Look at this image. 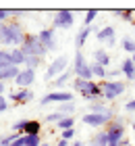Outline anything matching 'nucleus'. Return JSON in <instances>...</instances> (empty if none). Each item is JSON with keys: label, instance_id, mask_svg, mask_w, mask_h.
I'll list each match as a JSON object with an SVG mask.
<instances>
[{"label": "nucleus", "instance_id": "nucleus-1", "mask_svg": "<svg viewBox=\"0 0 135 146\" xmlns=\"http://www.w3.org/2000/svg\"><path fill=\"white\" fill-rule=\"evenodd\" d=\"M25 38V31L21 29V25L17 21H9V23H0V44L2 46H21Z\"/></svg>", "mask_w": 135, "mask_h": 146}, {"label": "nucleus", "instance_id": "nucleus-2", "mask_svg": "<svg viewBox=\"0 0 135 146\" xmlns=\"http://www.w3.org/2000/svg\"><path fill=\"white\" fill-rule=\"evenodd\" d=\"M100 88H102V100L104 102H114L119 96L125 94L127 82H119V79H104V82H100Z\"/></svg>", "mask_w": 135, "mask_h": 146}, {"label": "nucleus", "instance_id": "nucleus-3", "mask_svg": "<svg viewBox=\"0 0 135 146\" xmlns=\"http://www.w3.org/2000/svg\"><path fill=\"white\" fill-rule=\"evenodd\" d=\"M125 125H127V119L125 117H114L110 123L106 125V136H108V144L110 146H119L121 140L125 138Z\"/></svg>", "mask_w": 135, "mask_h": 146}, {"label": "nucleus", "instance_id": "nucleus-4", "mask_svg": "<svg viewBox=\"0 0 135 146\" xmlns=\"http://www.w3.org/2000/svg\"><path fill=\"white\" fill-rule=\"evenodd\" d=\"M114 117H117L114 115V109L106 111V113H85L83 115V123L90 125V127H96V129H104Z\"/></svg>", "mask_w": 135, "mask_h": 146}, {"label": "nucleus", "instance_id": "nucleus-5", "mask_svg": "<svg viewBox=\"0 0 135 146\" xmlns=\"http://www.w3.org/2000/svg\"><path fill=\"white\" fill-rule=\"evenodd\" d=\"M71 69H73V73H75V77H81V79H85V82H94V75H92L90 63L85 61V56H83V52H81V50L75 52Z\"/></svg>", "mask_w": 135, "mask_h": 146}, {"label": "nucleus", "instance_id": "nucleus-6", "mask_svg": "<svg viewBox=\"0 0 135 146\" xmlns=\"http://www.w3.org/2000/svg\"><path fill=\"white\" fill-rule=\"evenodd\" d=\"M13 131L21 136H38L42 131V121L38 119H19V121L13 123Z\"/></svg>", "mask_w": 135, "mask_h": 146}, {"label": "nucleus", "instance_id": "nucleus-7", "mask_svg": "<svg viewBox=\"0 0 135 146\" xmlns=\"http://www.w3.org/2000/svg\"><path fill=\"white\" fill-rule=\"evenodd\" d=\"M73 92H67V90H52L48 94H44L40 98V104L42 107H48V104H65V102H73Z\"/></svg>", "mask_w": 135, "mask_h": 146}, {"label": "nucleus", "instance_id": "nucleus-8", "mask_svg": "<svg viewBox=\"0 0 135 146\" xmlns=\"http://www.w3.org/2000/svg\"><path fill=\"white\" fill-rule=\"evenodd\" d=\"M69 56H65V54H60V56H56L54 61L48 65V69H46V79H48V84L52 82V79H56L58 75H63V73L69 69Z\"/></svg>", "mask_w": 135, "mask_h": 146}, {"label": "nucleus", "instance_id": "nucleus-9", "mask_svg": "<svg viewBox=\"0 0 135 146\" xmlns=\"http://www.w3.org/2000/svg\"><path fill=\"white\" fill-rule=\"evenodd\" d=\"M73 23H75L73 11H56L52 15V29H69Z\"/></svg>", "mask_w": 135, "mask_h": 146}, {"label": "nucleus", "instance_id": "nucleus-10", "mask_svg": "<svg viewBox=\"0 0 135 146\" xmlns=\"http://www.w3.org/2000/svg\"><path fill=\"white\" fill-rule=\"evenodd\" d=\"M81 94V98L90 104V102H96V100H102V88H100V82H85V86H83V90L79 92Z\"/></svg>", "mask_w": 135, "mask_h": 146}, {"label": "nucleus", "instance_id": "nucleus-11", "mask_svg": "<svg viewBox=\"0 0 135 146\" xmlns=\"http://www.w3.org/2000/svg\"><path fill=\"white\" fill-rule=\"evenodd\" d=\"M38 40H40V44L44 46L46 50H56V36H54V29L48 27V29H42L38 34Z\"/></svg>", "mask_w": 135, "mask_h": 146}, {"label": "nucleus", "instance_id": "nucleus-12", "mask_svg": "<svg viewBox=\"0 0 135 146\" xmlns=\"http://www.w3.org/2000/svg\"><path fill=\"white\" fill-rule=\"evenodd\" d=\"M36 82V71L33 69H27V67H21V71H19V75L15 79V84L19 86V88H29V86Z\"/></svg>", "mask_w": 135, "mask_h": 146}, {"label": "nucleus", "instance_id": "nucleus-13", "mask_svg": "<svg viewBox=\"0 0 135 146\" xmlns=\"http://www.w3.org/2000/svg\"><path fill=\"white\" fill-rule=\"evenodd\" d=\"M33 92H31V88H19L17 92H13V94L9 96V100L13 102V104H27V102H31L33 100Z\"/></svg>", "mask_w": 135, "mask_h": 146}, {"label": "nucleus", "instance_id": "nucleus-14", "mask_svg": "<svg viewBox=\"0 0 135 146\" xmlns=\"http://www.w3.org/2000/svg\"><path fill=\"white\" fill-rule=\"evenodd\" d=\"M23 50L25 56H36V48H38V34H25L23 44L19 46Z\"/></svg>", "mask_w": 135, "mask_h": 146}, {"label": "nucleus", "instance_id": "nucleus-15", "mask_svg": "<svg viewBox=\"0 0 135 146\" xmlns=\"http://www.w3.org/2000/svg\"><path fill=\"white\" fill-rule=\"evenodd\" d=\"M73 77H75V73H73V69L69 67L63 75H58L56 79H52V82H50V88H52V90H63L69 82H73Z\"/></svg>", "mask_w": 135, "mask_h": 146}, {"label": "nucleus", "instance_id": "nucleus-16", "mask_svg": "<svg viewBox=\"0 0 135 146\" xmlns=\"http://www.w3.org/2000/svg\"><path fill=\"white\" fill-rule=\"evenodd\" d=\"M114 27L112 25H106V27H102V29H98L96 31V38H98V42H102V44H114Z\"/></svg>", "mask_w": 135, "mask_h": 146}, {"label": "nucleus", "instance_id": "nucleus-17", "mask_svg": "<svg viewBox=\"0 0 135 146\" xmlns=\"http://www.w3.org/2000/svg\"><path fill=\"white\" fill-rule=\"evenodd\" d=\"M87 146H110L108 144V136H106V129H100V131H94V134L87 138Z\"/></svg>", "mask_w": 135, "mask_h": 146}, {"label": "nucleus", "instance_id": "nucleus-18", "mask_svg": "<svg viewBox=\"0 0 135 146\" xmlns=\"http://www.w3.org/2000/svg\"><path fill=\"white\" fill-rule=\"evenodd\" d=\"M94 63L102 65L104 69H110L112 58H110V54H108V52H106L104 48H96V50H94Z\"/></svg>", "mask_w": 135, "mask_h": 146}, {"label": "nucleus", "instance_id": "nucleus-19", "mask_svg": "<svg viewBox=\"0 0 135 146\" xmlns=\"http://www.w3.org/2000/svg\"><path fill=\"white\" fill-rule=\"evenodd\" d=\"M92 31H96L94 27H81V31H77V36H75V46H77V50H81L85 46V42L90 40L92 36Z\"/></svg>", "mask_w": 135, "mask_h": 146}, {"label": "nucleus", "instance_id": "nucleus-20", "mask_svg": "<svg viewBox=\"0 0 135 146\" xmlns=\"http://www.w3.org/2000/svg\"><path fill=\"white\" fill-rule=\"evenodd\" d=\"M121 73H123L129 82H135V63L131 58H125V61L121 63Z\"/></svg>", "mask_w": 135, "mask_h": 146}, {"label": "nucleus", "instance_id": "nucleus-21", "mask_svg": "<svg viewBox=\"0 0 135 146\" xmlns=\"http://www.w3.org/2000/svg\"><path fill=\"white\" fill-rule=\"evenodd\" d=\"M19 71H21V67H15V65L2 69V71H0V82H15L17 75H19Z\"/></svg>", "mask_w": 135, "mask_h": 146}, {"label": "nucleus", "instance_id": "nucleus-22", "mask_svg": "<svg viewBox=\"0 0 135 146\" xmlns=\"http://www.w3.org/2000/svg\"><path fill=\"white\" fill-rule=\"evenodd\" d=\"M90 69H92V75H94V79H100V82H104L106 79V75H108V69H104L102 65H98V63H90Z\"/></svg>", "mask_w": 135, "mask_h": 146}, {"label": "nucleus", "instance_id": "nucleus-23", "mask_svg": "<svg viewBox=\"0 0 135 146\" xmlns=\"http://www.w3.org/2000/svg\"><path fill=\"white\" fill-rule=\"evenodd\" d=\"M11 58H13V65L15 67H25V54H23V50L21 48H13L11 50Z\"/></svg>", "mask_w": 135, "mask_h": 146}, {"label": "nucleus", "instance_id": "nucleus-24", "mask_svg": "<svg viewBox=\"0 0 135 146\" xmlns=\"http://www.w3.org/2000/svg\"><path fill=\"white\" fill-rule=\"evenodd\" d=\"M114 17H119L121 21H135V11H131V9H119V11H114L112 13Z\"/></svg>", "mask_w": 135, "mask_h": 146}, {"label": "nucleus", "instance_id": "nucleus-25", "mask_svg": "<svg viewBox=\"0 0 135 146\" xmlns=\"http://www.w3.org/2000/svg\"><path fill=\"white\" fill-rule=\"evenodd\" d=\"M106 111H110V107H106L104 100H96L87 104V113H106Z\"/></svg>", "mask_w": 135, "mask_h": 146}, {"label": "nucleus", "instance_id": "nucleus-26", "mask_svg": "<svg viewBox=\"0 0 135 146\" xmlns=\"http://www.w3.org/2000/svg\"><path fill=\"white\" fill-rule=\"evenodd\" d=\"M58 113H63L65 117H73V113L77 111V107H75V102H65V104H58V109H56Z\"/></svg>", "mask_w": 135, "mask_h": 146}, {"label": "nucleus", "instance_id": "nucleus-27", "mask_svg": "<svg viewBox=\"0 0 135 146\" xmlns=\"http://www.w3.org/2000/svg\"><path fill=\"white\" fill-rule=\"evenodd\" d=\"M121 48H123L125 52H129V54H135V40L125 36L123 40H121Z\"/></svg>", "mask_w": 135, "mask_h": 146}, {"label": "nucleus", "instance_id": "nucleus-28", "mask_svg": "<svg viewBox=\"0 0 135 146\" xmlns=\"http://www.w3.org/2000/svg\"><path fill=\"white\" fill-rule=\"evenodd\" d=\"M13 67V58H11V50H0V71Z\"/></svg>", "mask_w": 135, "mask_h": 146}, {"label": "nucleus", "instance_id": "nucleus-29", "mask_svg": "<svg viewBox=\"0 0 135 146\" xmlns=\"http://www.w3.org/2000/svg\"><path fill=\"white\" fill-rule=\"evenodd\" d=\"M56 127L60 129V131H65V129H73L75 127V117H63L60 121L56 123Z\"/></svg>", "mask_w": 135, "mask_h": 146}, {"label": "nucleus", "instance_id": "nucleus-30", "mask_svg": "<svg viewBox=\"0 0 135 146\" xmlns=\"http://www.w3.org/2000/svg\"><path fill=\"white\" fill-rule=\"evenodd\" d=\"M100 15V13L96 9H90V11H85V15H83V27H92V23L96 21V17Z\"/></svg>", "mask_w": 135, "mask_h": 146}, {"label": "nucleus", "instance_id": "nucleus-31", "mask_svg": "<svg viewBox=\"0 0 135 146\" xmlns=\"http://www.w3.org/2000/svg\"><path fill=\"white\" fill-rule=\"evenodd\" d=\"M42 144V136H23V146H40Z\"/></svg>", "mask_w": 135, "mask_h": 146}, {"label": "nucleus", "instance_id": "nucleus-32", "mask_svg": "<svg viewBox=\"0 0 135 146\" xmlns=\"http://www.w3.org/2000/svg\"><path fill=\"white\" fill-rule=\"evenodd\" d=\"M63 117H65L63 113H58V111H52V113H48V115L44 117V121H46V123H54V125H56V123H58Z\"/></svg>", "mask_w": 135, "mask_h": 146}, {"label": "nucleus", "instance_id": "nucleus-33", "mask_svg": "<svg viewBox=\"0 0 135 146\" xmlns=\"http://www.w3.org/2000/svg\"><path fill=\"white\" fill-rule=\"evenodd\" d=\"M40 63H42V58H38V56H25V67L27 69H33L36 71L40 67Z\"/></svg>", "mask_w": 135, "mask_h": 146}, {"label": "nucleus", "instance_id": "nucleus-34", "mask_svg": "<svg viewBox=\"0 0 135 146\" xmlns=\"http://www.w3.org/2000/svg\"><path fill=\"white\" fill-rule=\"evenodd\" d=\"M60 140L75 142V127H73V129H65V131H60Z\"/></svg>", "mask_w": 135, "mask_h": 146}, {"label": "nucleus", "instance_id": "nucleus-35", "mask_svg": "<svg viewBox=\"0 0 135 146\" xmlns=\"http://www.w3.org/2000/svg\"><path fill=\"white\" fill-rule=\"evenodd\" d=\"M83 86H85V79H81V77H73L71 88L75 90V92H81V90H83Z\"/></svg>", "mask_w": 135, "mask_h": 146}, {"label": "nucleus", "instance_id": "nucleus-36", "mask_svg": "<svg viewBox=\"0 0 135 146\" xmlns=\"http://www.w3.org/2000/svg\"><path fill=\"white\" fill-rule=\"evenodd\" d=\"M17 136H21V134H17V131H11V134H6V136H2V140H0V146H9L13 140H15Z\"/></svg>", "mask_w": 135, "mask_h": 146}, {"label": "nucleus", "instance_id": "nucleus-37", "mask_svg": "<svg viewBox=\"0 0 135 146\" xmlns=\"http://www.w3.org/2000/svg\"><path fill=\"white\" fill-rule=\"evenodd\" d=\"M11 17H13V11H9V9H0V23H9Z\"/></svg>", "mask_w": 135, "mask_h": 146}, {"label": "nucleus", "instance_id": "nucleus-38", "mask_svg": "<svg viewBox=\"0 0 135 146\" xmlns=\"http://www.w3.org/2000/svg\"><path fill=\"white\" fill-rule=\"evenodd\" d=\"M121 75H123V73H121V67H119V69L114 67V69H108V75H106V79H117V77H121Z\"/></svg>", "mask_w": 135, "mask_h": 146}, {"label": "nucleus", "instance_id": "nucleus-39", "mask_svg": "<svg viewBox=\"0 0 135 146\" xmlns=\"http://www.w3.org/2000/svg\"><path fill=\"white\" fill-rule=\"evenodd\" d=\"M6 109H9V98L0 96V115H2V113H6Z\"/></svg>", "mask_w": 135, "mask_h": 146}, {"label": "nucleus", "instance_id": "nucleus-40", "mask_svg": "<svg viewBox=\"0 0 135 146\" xmlns=\"http://www.w3.org/2000/svg\"><path fill=\"white\" fill-rule=\"evenodd\" d=\"M125 111L127 113H135V98H131V100L125 104Z\"/></svg>", "mask_w": 135, "mask_h": 146}, {"label": "nucleus", "instance_id": "nucleus-41", "mask_svg": "<svg viewBox=\"0 0 135 146\" xmlns=\"http://www.w3.org/2000/svg\"><path fill=\"white\" fill-rule=\"evenodd\" d=\"M9 146H23V136H17L15 140H13Z\"/></svg>", "mask_w": 135, "mask_h": 146}, {"label": "nucleus", "instance_id": "nucleus-42", "mask_svg": "<svg viewBox=\"0 0 135 146\" xmlns=\"http://www.w3.org/2000/svg\"><path fill=\"white\" fill-rule=\"evenodd\" d=\"M129 144H131V142H129V138H127V136H125V138H123V140H121V144H119V146H129Z\"/></svg>", "mask_w": 135, "mask_h": 146}, {"label": "nucleus", "instance_id": "nucleus-43", "mask_svg": "<svg viewBox=\"0 0 135 146\" xmlns=\"http://www.w3.org/2000/svg\"><path fill=\"white\" fill-rule=\"evenodd\" d=\"M56 146H71V142H67V140H58Z\"/></svg>", "mask_w": 135, "mask_h": 146}, {"label": "nucleus", "instance_id": "nucleus-44", "mask_svg": "<svg viewBox=\"0 0 135 146\" xmlns=\"http://www.w3.org/2000/svg\"><path fill=\"white\" fill-rule=\"evenodd\" d=\"M0 96H4V82H0Z\"/></svg>", "mask_w": 135, "mask_h": 146}, {"label": "nucleus", "instance_id": "nucleus-45", "mask_svg": "<svg viewBox=\"0 0 135 146\" xmlns=\"http://www.w3.org/2000/svg\"><path fill=\"white\" fill-rule=\"evenodd\" d=\"M71 146H83V142H79V140H75V142H71Z\"/></svg>", "mask_w": 135, "mask_h": 146}, {"label": "nucleus", "instance_id": "nucleus-46", "mask_svg": "<svg viewBox=\"0 0 135 146\" xmlns=\"http://www.w3.org/2000/svg\"><path fill=\"white\" fill-rule=\"evenodd\" d=\"M40 146H52V144H48V142H42V144H40Z\"/></svg>", "mask_w": 135, "mask_h": 146}, {"label": "nucleus", "instance_id": "nucleus-47", "mask_svg": "<svg viewBox=\"0 0 135 146\" xmlns=\"http://www.w3.org/2000/svg\"><path fill=\"white\" fill-rule=\"evenodd\" d=\"M131 61H133V63H135V54H131Z\"/></svg>", "mask_w": 135, "mask_h": 146}, {"label": "nucleus", "instance_id": "nucleus-48", "mask_svg": "<svg viewBox=\"0 0 135 146\" xmlns=\"http://www.w3.org/2000/svg\"><path fill=\"white\" fill-rule=\"evenodd\" d=\"M133 131H135V121H133Z\"/></svg>", "mask_w": 135, "mask_h": 146}, {"label": "nucleus", "instance_id": "nucleus-49", "mask_svg": "<svg viewBox=\"0 0 135 146\" xmlns=\"http://www.w3.org/2000/svg\"><path fill=\"white\" fill-rule=\"evenodd\" d=\"M0 50H2V44H0Z\"/></svg>", "mask_w": 135, "mask_h": 146}, {"label": "nucleus", "instance_id": "nucleus-50", "mask_svg": "<svg viewBox=\"0 0 135 146\" xmlns=\"http://www.w3.org/2000/svg\"><path fill=\"white\" fill-rule=\"evenodd\" d=\"M0 140H2V136H0Z\"/></svg>", "mask_w": 135, "mask_h": 146}, {"label": "nucleus", "instance_id": "nucleus-51", "mask_svg": "<svg viewBox=\"0 0 135 146\" xmlns=\"http://www.w3.org/2000/svg\"><path fill=\"white\" fill-rule=\"evenodd\" d=\"M133 86H135V82H133Z\"/></svg>", "mask_w": 135, "mask_h": 146}]
</instances>
